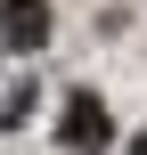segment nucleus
Wrapping results in <instances>:
<instances>
[{
	"label": "nucleus",
	"instance_id": "obj_1",
	"mask_svg": "<svg viewBox=\"0 0 147 155\" xmlns=\"http://www.w3.org/2000/svg\"><path fill=\"white\" fill-rule=\"evenodd\" d=\"M57 147H74V155L115 147V114H106L98 90H74V98H65V114H57Z\"/></svg>",
	"mask_w": 147,
	"mask_h": 155
},
{
	"label": "nucleus",
	"instance_id": "obj_3",
	"mask_svg": "<svg viewBox=\"0 0 147 155\" xmlns=\"http://www.w3.org/2000/svg\"><path fill=\"white\" fill-rule=\"evenodd\" d=\"M25 106H33V82H16V90L0 98V131H8V123H25Z\"/></svg>",
	"mask_w": 147,
	"mask_h": 155
},
{
	"label": "nucleus",
	"instance_id": "obj_2",
	"mask_svg": "<svg viewBox=\"0 0 147 155\" xmlns=\"http://www.w3.org/2000/svg\"><path fill=\"white\" fill-rule=\"evenodd\" d=\"M41 41H49V0H0V49L33 57Z\"/></svg>",
	"mask_w": 147,
	"mask_h": 155
},
{
	"label": "nucleus",
	"instance_id": "obj_4",
	"mask_svg": "<svg viewBox=\"0 0 147 155\" xmlns=\"http://www.w3.org/2000/svg\"><path fill=\"white\" fill-rule=\"evenodd\" d=\"M131 155H147V139H131Z\"/></svg>",
	"mask_w": 147,
	"mask_h": 155
}]
</instances>
